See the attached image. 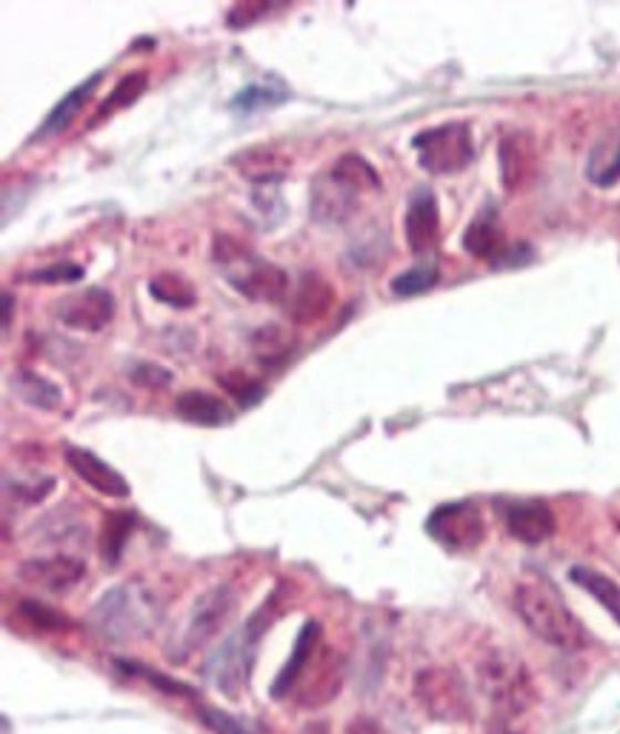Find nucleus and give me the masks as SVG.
Here are the masks:
<instances>
[{"mask_svg":"<svg viewBox=\"0 0 620 734\" xmlns=\"http://www.w3.org/2000/svg\"><path fill=\"white\" fill-rule=\"evenodd\" d=\"M211 260L224 269L226 283L255 303H280L289 294V272L258 258L240 238L218 231L211 238Z\"/></svg>","mask_w":620,"mask_h":734,"instance_id":"f257e3e1","label":"nucleus"},{"mask_svg":"<svg viewBox=\"0 0 620 734\" xmlns=\"http://www.w3.org/2000/svg\"><path fill=\"white\" fill-rule=\"evenodd\" d=\"M515 612L520 623L544 643L564 652H580L589 647V634L564 600L544 583H520L515 589Z\"/></svg>","mask_w":620,"mask_h":734,"instance_id":"f03ea898","label":"nucleus"},{"mask_svg":"<svg viewBox=\"0 0 620 734\" xmlns=\"http://www.w3.org/2000/svg\"><path fill=\"white\" fill-rule=\"evenodd\" d=\"M477 689L484 692L489 706L504 717H520L538 703V686L535 678L526 669L518 654L506 652V649H492L477 663Z\"/></svg>","mask_w":620,"mask_h":734,"instance_id":"7ed1b4c3","label":"nucleus"},{"mask_svg":"<svg viewBox=\"0 0 620 734\" xmlns=\"http://www.w3.org/2000/svg\"><path fill=\"white\" fill-rule=\"evenodd\" d=\"M415 701L426 717L437 723H469L472 721V692L464 674L450 666H430L417 672Z\"/></svg>","mask_w":620,"mask_h":734,"instance_id":"20e7f679","label":"nucleus"},{"mask_svg":"<svg viewBox=\"0 0 620 734\" xmlns=\"http://www.w3.org/2000/svg\"><path fill=\"white\" fill-rule=\"evenodd\" d=\"M417 161L432 175H455L464 172L475 157V141H472L469 123L452 121L423 130L412 137Z\"/></svg>","mask_w":620,"mask_h":734,"instance_id":"39448f33","label":"nucleus"},{"mask_svg":"<svg viewBox=\"0 0 620 734\" xmlns=\"http://www.w3.org/2000/svg\"><path fill=\"white\" fill-rule=\"evenodd\" d=\"M426 531L443 549L472 551L484 544L486 524L475 504H443L430 515Z\"/></svg>","mask_w":620,"mask_h":734,"instance_id":"423d86ee","label":"nucleus"},{"mask_svg":"<svg viewBox=\"0 0 620 734\" xmlns=\"http://www.w3.org/2000/svg\"><path fill=\"white\" fill-rule=\"evenodd\" d=\"M232 612H235V592L229 586H215L211 592L198 598L184 632L186 652L204 649L206 643L224 629L226 620L232 618Z\"/></svg>","mask_w":620,"mask_h":734,"instance_id":"0eeeda50","label":"nucleus"},{"mask_svg":"<svg viewBox=\"0 0 620 734\" xmlns=\"http://www.w3.org/2000/svg\"><path fill=\"white\" fill-rule=\"evenodd\" d=\"M58 318H61L63 327L78 329V332H101L115 318V298H112L110 289L89 286L83 292L66 294L58 303Z\"/></svg>","mask_w":620,"mask_h":734,"instance_id":"6e6552de","label":"nucleus"},{"mask_svg":"<svg viewBox=\"0 0 620 734\" xmlns=\"http://www.w3.org/2000/svg\"><path fill=\"white\" fill-rule=\"evenodd\" d=\"M21 578L29 586L49 595L72 592L86 578V564L72 555H49V558H32L21 564Z\"/></svg>","mask_w":620,"mask_h":734,"instance_id":"1a4fd4ad","label":"nucleus"},{"mask_svg":"<svg viewBox=\"0 0 620 734\" xmlns=\"http://www.w3.org/2000/svg\"><path fill=\"white\" fill-rule=\"evenodd\" d=\"M229 166L255 186H278L292 169V157L275 143H255L229 157Z\"/></svg>","mask_w":620,"mask_h":734,"instance_id":"9d476101","label":"nucleus"},{"mask_svg":"<svg viewBox=\"0 0 620 734\" xmlns=\"http://www.w3.org/2000/svg\"><path fill=\"white\" fill-rule=\"evenodd\" d=\"M403 231H406V244L415 255H430L437 246V240H441V211H437V198L430 189H417L410 198Z\"/></svg>","mask_w":620,"mask_h":734,"instance_id":"9b49d317","label":"nucleus"},{"mask_svg":"<svg viewBox=\"0 0 620 734\" xmlns=\"http://www.w3.org/2000/svg\"><path fill=\"white\" fill-rule=\"evenodd\" d=\"M334 300H338V292H334V286L323 275H300L294 292L289 294V318L300 323V327L318 323V320H323L332 312Z\"/></svg>","mask_w":620,"mask_h":734,"instance_id":"f8f14e48","label":"nucleus"},{"mask_svg":"<svg viewBox=\"0 0 620 734\" xmlns=\"http://www.w3.org/2000/svg\"><path fill=\"white\" fill-rule=\"evenodd\" d=\"M498 164L500 184L506 186V192H518L529 184L535 166H538V149H535L529 132L504 135L498 146Z\"/></svg>","mask_w":620,"mask_h":734,"instance_id":"ddd939ff","label":"nucleus"},{"mask_svg":"<svg viewBox=\"0 0 620 734\" xmlns=\"http://www.w3.org/2000/svg\"><path fill=\"white\" fill-rule=\"evenodd\" d=\"M358 204H361V195L349 189L347 184H341L338 177H332V172L321 175L312 184L309 206H312V218L318 224H343L358 211Z\"/></svg>","mask_w":620,"mask_h":734,"instance_id":"4468645a","label":"nucleus"},{"mask_svg":"<svg viewBox=\"0 0 620 734\" xmlns=\"http://www.w3.org/2000/svg\"><path fill=\"white\" fill-rule=\"evenodd\" d=\"M66 466L86 483L89 489L101 492L106 497H130V483L115 466L81 446H66Z\"/></svg>","mask_w":620,"mask_h":734,"instance_id":"2eb2a0df","label":"nucleus"},{"mask_svg":"<svg viewBox=\"0 0 620 734\" xmlns=\"http://www.w3.org/2000/svg\"><path fill=\"white\" fill-rule=\"evenodd\" d=\"M506 529L520 544H544L558 529L555 511L544 500H520V504L506 506Z\"/></svg>","mask_w":620,"mask_h":734,"instance_id":"dca6fc26","label":"nucleus"},{"mask_svg":"<svg viewBox=\"0 0 620 734\" xmlns=\"http://www.w3.org/2000/svg\"><path fill=\"white\" fill-rule=\"evenodd\" d=\"M318 643H321V629L314 620H307L303 629H300L298 640H294V652L287 660V666L280 669V674L275 678L272 694L275 697H287L289 692H294V686L300 683V678L307 674V669L312 666L314 652H318Z\"/></svg>","mask_w":620,"mask_h":734,"instance_id":"f3484780","label":"nucleus"},{"mask_svg":"<svg viewBox=\"0 0 620 734\" xmlns=\"http://www.w3.org/2000/svg\"><path fill=\"white\" fill-rule=\"evenodd\" d=\"M177 415L184 417L186 423H195V426H206V428H218V426H229L232 423V409L226 406L220 397L209 395L204 389H186L180 392L175 401Z\"/></svg>","mask_w":620,"mask_h":734,"instance_id":"a211bd4d","label":"nucleus"},{"mask_svg":"<svg viewBox=\"0 0 620 734\" xmlns=\"http://www.w3.org/2000/svg\"><path fill=\"white\" fill-rule=\"evenodd\" d=\"M587 177L598 189H609L620 180V126L603 132L595 141L587 161Z\"/></svg>","mask_w":620,"mask_h":734,"instance_id":"6ab92c4d","label":"nucleus"},{"mask_svg":"<svg viewBox=\"0 0 620 734\" xmlns=\"http://www.w3.org/2000/svg\"><path fill=\"white\" fill-rule=\"evenodd\" d=\"M12 389L14 395L21 397L23 403H29L32 409H41V412H58L63 403V389L55 381H49L43 374L32 372V369H21V372L12 374Z\"/></svg>","mask_w":620,"mask_h":734,"instance_id":"aec40b11","label":"nucleus"},{"mask_svg":"<svg viewBox=\"0 0 620 734\" xmlns=\"http://www.w3.org/2000/svg\"><path fill=\"white\" fill-rule=\"evenodd\" d=\"M338 692H341V666L334 663L332 654H323V658H318L312 683L298 689L294 701H298V706L303 709H318L327 706Z\"/></svg>","mask_w":620,"mask_h":734,"instance_id":"412c9836","label":"nucleus"},{"mask_svg":"<svg viewBox=\"0 0 620 734\" xmlns=\"http://www.w3.org/2000/svg\"><path fill=\"white\" fill-rule=\"evenodd\" d=\"M569 580H572L575 586H580L587 595H592V598L612 614L614 623L620 626V583H614L603 571L589 569V566H572Z\"/></svg>","mask_w":620,"mask_h":734,"instance_id":"4be33fe9","label":"nucleus"},{"mask_svg":"<svg viewBox=\"0 0 620 734\" xmlns=\"http://www.w3.org/2000/svg\"><path fill=\"white\" fill-rule=\"evenodd\" d=\"M97 83H101V75L89 77L86 83H81V86L72 89V92H69V95L63 97L61 103H58L55 110L49 112V117H46V121H43L41 130H38L34 141H38V137H55V135H61V132L66 130L69 123H72L78 115H81L83 103H86L89 97H92V92H95Z\"/></svg>","mask_w":620,"mask_h":734,"instance_id":"5701e85b","label":"nucleus"},{"mask_svg":"<svg viewBox=\"0 0 620 734\" xmlns=\"http://www.w3.org/2000/svg\"><path fill=\"white\" fill-rule=\"evenodd\" d=\"M464 249L472 258L492 260L504 255V231L495 224L492 215H480L477 220H472L469 229L464 231Z\"/></svg>","mask_w":620,"mask_h":734,"instance_id":"b1692460","label":"nucleus"},{"mask_svg":"<svg viewBox=\"0 0 620 734\" xmlns=\"http://www.w3.org/2000/svg\"><path fill=\"white\" fill-rule=\"evenodd\" d=\"M146 86H149V75L146 72H130V75H123L121 81L115 83V89H112L110 95H106V101L97 106L95 117H92V126H97V123H103L106 117H112L115 112L126 110V106H132V103L141 101V95L146 92Z\"/></svg>","mask_w":620,"mask_h":734,"instance_id":"393cba45","label":"nucleus"},{"mask_svg":"<svg viewBox=\"0 0 620 734\" xmlns=\"http://www.w3.org/2000/svg\"><path fill=\"white\" fill-rule=\"evenodd\" d=\"M149 294L172 309H192L198 303V289L192 286L189 278L177 272H161L149 280Z\"/></svg>","mask_w":620,"mask_h":734,"instance_id":"a878e982","label":"nucleus"},{"mask_svg":"<svg viewBox=\"0 0 620 734\" xmlns=\"http://www.w3.org/2000/svg\"><path fill=\"white\" fill-rule=\"evenodd\" d=\"M332 177H338L341 184H347L349 189H354L361 195L363 189H381V175L375 172V166L369 164L366 157L358 155V152H347L332 164Z\"/></svg>","mask_w":620,"mask_h":734,"instance_id":"bb28decb","label":"nucleus"},{"mask_svg":"<svg viewBox=\"0 0 620 734\" xmlns=\"http://www.w3.org/2000/svg\"><path fill=\"white\" fill-rule=\"evenodd\" d=\"M252 352L264 366H280L292 352V334L278 323H266L252 334Z\"/></svg>","mask_w":620,"mask_h":734,"instance_id":"cd10ccee","label":"nucleus"},{"mask_svg":"<svg viewBox=\"0 0 620 734\" xmlns=\"http://www.w3.org/2000/svg\"><path fill=\"white\" fill-rule=\"evenodd\" d=\"M132 515L126 511H110V515L103 517V529H101V555L106 564L115 566L121 560L123 549H126V540L132 537Z\"/></svg>","mask_w":620,"mask_h":734,"instance_id":"c85d7f7f","label":"nucleus"},{"mask_svg":"<svg viewBox=\"0 0 620 734\" xmlns=\"http://www.w3.org/2000/svg\"><path fill=\"white\" fill-rule=\"evenodd\" d=\"M18 614L21 620H27L29 626H34L38 632H66L72 629V620L63 612H58L55 606L41 603V600H21L18 603Z\"/></svg>","mask_w":620,"mask_h":734,"instance_id":"c756f323","label":"nucleus"},{"mask_svg":"<svg viewBox=\"0 0 620 734\" xmlns=\"http://www.w3.org/2000/svg\"><path fill=\"white\" fill-rule=\"evenodd\" d=\"M437 283V266L435 263H417L397 278H392V292L397 298H412V294L430 292L432 286Z\"/></svg>","mask_w":620,"mask_h":734,"instance_id":"7c9ffc66","label":"nucleus"},{"mask_svg":"<svg viewBox=\"0 0 620 734\" xmlns=\"http://www.w3.org/2000/svg\"><path fill=\"white\" fill-rule=\"evenodd\" d=\"M218 383L235 397V401L240 403V406H255V403L266 395L264 383L255 381V378H249L244 369H229V372H220Z\"/></svg>","mask_w":620,"mask_h":734,"instance_id":"2f4dec72","label":"nucleus"},{"mask_svg":"<svg viewBox=\"0 0 620 734\" xmlns=\"http://www.w3.org/2000/svg\"><path fill=\"white\" fill-rule=\"evenodd\" d=\"M117 666L126 669L130 674H137V678H144L146 683H152V686L166 694H180V697H192V694H195V689H189L186 683H180V680L155 672V669L144 666V663H135V660H117Z\"/></svg>","mask_w":620,"mask_h":734,"instance_id":"473e14b6","label":"nucleus"},{"mask_svg":"<svg viewBox=\"0 0 620 734\" xmlns=\"http://www.w3.org/2000/svg\"><path fill=\"white\" fill-rule=\"evenodd\" d=\"M287 101V89H269L264 83H252L246 86L244 92H238V97L232 101V110L255 112L264 110V106H275V103Z\"/></svg>","mask_w":620,"mask_h":734,"instance_id":"72a5a7b5","label":"nucleus"},{"mask_svg":"<svg viewBox=\"0 0 620 734\" xmlns=\"http://www.w3.org/2000/svg\"><path fill=\"white\" fill-rule=\"evenodd\" d=\"M130 378H132V383H135V386L152 389V392H157V389H166L172 383L169 369L157 366V363H149V361L132 363Z\"/></svg>","mask_w":620,"mask_h":734,"instance_id":"f704fd0d","label":"nucleus"},{"mask_svg":"<svg viewBox=\"0 0 620 734\" xmlns=\"http://www.w3.org/2000/svg\"><path fill=\"white\" fill-rule=\"evenodd\" d=\"M81 278H83L81 263H55L46 266V269H38V272H29L23 280H29V283L55 286V283H75V280Z\"/></svg>","mask_w":620,"mask_h":734,"instance_id":"c9c22d12","label":"nucleus"},{"mask_svg":"<svg viewBox=\"0 0 620 734\" xmlns=\"http://www.w3.org/2000/svg\"><path fill=\"white\" fill-rule=\"evenodd\" d=\"M200 721H204L215 734H260L258 728L238 721L232 714L220 712V709H204V712H200Z\"/></svg>","mask_w":620,"mask_h":734,"instance_id":"e433bc0d","label":"nucleus"},{"mask_svg":"<svg viewBox=\"0 0 620 734\" xmlns=\"http://www.w3.org/2000/svg\"><path fill=\"white\" fill-rule=\"evenodd\" d=\"M266 12H269V3H266V0H246V3H235V7L229 9L226 23H229V29H246L252 27L255 21H260Z\"/></svg>","mask_w":620,"mask_h":734,"instance_id":"4c0bfd02","label":"nucleus"},{"mask_svg":"<svg viewBox=\"0 0 620 734\" xmlns=\"http://www.w3.org/2000/svg\"><path fill=\"white\" fill-rule=\"evenodd\" d=\"M347 734H383V726L375 721V717L361 714V717H354V721L349 723Z\"/></svg>","mask_w":620,"mask_h":734,"instance_id":"58836bf2","label":"nucleus"},{"mask_svg":"<svg viewBox=\"0 0 620 734\" xmlns=\"http://www.w3.org/2000/svg\"><path fill=\"white\" fill-rule=\"evenodd\" d=\"M12 309H14V298L9 292H3V329H9V323H12Z\"/></svg>","mask_w":620,"mask_h":734,"instance_id":"ea45409f","label":"nucleus"},{"mask_svg":"<svg viewBox=\"0 0 620 734\" xmlns=\"http://www.w3.org/2000/svg\"><path fill=\"white\" fill-rule=\"evenodd\" d=\"M300 734H332V728H329L327 721H312Z\"/></svg>","mask_w":620,"mask_h":734,"instance_id":"a19ab883","label":"nucleus"},{"mask_svg":"<svg viewBox=\"0 0 620 734\" xmlns=\"http://www.w3.org/2000/svg\"><path fill=\"white\" fill-rule=\"evenodd\" d=\"M489 734H515V732H509V728H506V726H500V728H492Z\"/></svg>","mask_w":620,"mask_h":734,"instance_id":"79ce46f5","label":"nucleus"}]
</instances>
